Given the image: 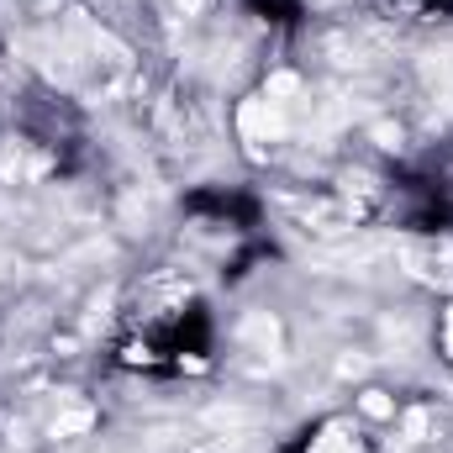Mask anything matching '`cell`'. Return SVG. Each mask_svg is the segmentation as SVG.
<instances>
[{
  "label": "cell",
  "instance_id": "1",
  "mask_svg": "<svg viewBox=\"0 0 453 453\" xmlns=\"http://www.w3.org/2000/svg\"><path fill=\"white\" fill-rule=\"evenodd\" d=\"M306 453H369V438L358 433V422H327V427L306 443Z\"/></svg>",
  "mask_w": 453,
  "mask_h": 453
},
{
  "label": "cell",
  "instance_id": "2",
  "mask_svg": "<svg viewBox=\"0 0 453 453\" xmlns=\"http://www.w3.org/2000/svg\"><path fill=\"white\" fill-rule=\"evenodd\" d=\"M158 5H164L169 16H180V21H196V16H201L211 0H158Z\"/></svg>",
  "mask_w": 453,
  "mask_h": 453
},
{
  "label": "cell",
  "instance_id": "3",
  "mask_svg": "<svg viewBox=\"0 0 453 453\" xmlns=\"http://www.w3.org/2000/svg\"><path fill=\"white\" fill-rule=\"evenodd\" d=\"M438 353L453 364V301L443 306V317H438Z\"/></svg>",
  "mask_w": 453,
  "mask_h": 453
}]
</instances>
